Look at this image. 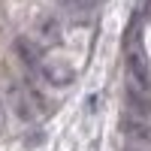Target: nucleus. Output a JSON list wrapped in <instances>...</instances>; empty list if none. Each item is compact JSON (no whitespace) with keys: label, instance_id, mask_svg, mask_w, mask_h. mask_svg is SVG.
<instances>
[{"label":"nucleus","instance_id":"39448f33","mask_svg":"<svg viewBox=\"0 0 151 151\" xmlns=\"http://www.w3.org/2000/svg\"><path fill=\"white\" fill-rule=\"evenodd\" d=\"M40 73H42V79L45 82H52L58 88H64L73 82V70L70 67H55V64H40Z\"/></svg>","mask_w":151,"mask_h":151},{"label":"nucleus","instance_id":"0eeeda50","mask_svg":"<svg viewBox=\"0 0 151 151\" xmlns=\"http://www.w3.org/2000/svg\"><path fill=\"white\" fill-rule=\"evenodd\" d=\"M94 3L97 0H67V6L73 12H88V9H94Z\"/></svg>","mask_w":151,"mask_h":151},{"label":"nucleus","instance_id":"f03ea898","mask_svg":"<svg viewBox=\"0 0 151 151\" xmlns=\"http://www.w3.org/2000/svg\"><path fill=\"white\" fill-rule=\"evenodd\" d=\"M124 100H127V115H136V118H145L151 121V97L148 91H142L139 85H127V94H124Z\"/></svg>","mask_w":151,"mask_h":151},{"label":"nucleus","instance_id":"423d86ee","mask_svg":"<svg viewBox=\"0 0 151 151\" xmlns=\"http://www.w3.org/2000/svg\"><path fill=\"white\" fill-rule=\"evenodd\" d=\"M42 33H45V40H52V42H60V24L55 18H48L42 24Z\"/></svg>","mask_w":151,"mask_h":151},{"label":"nucleus","instance_id":"f257e3e1","mask_svg":"<svg viewBox=\"0 0 151 151\" xmlns=\"http://www.w3.org/2000/svg\"><path fill=\"white\" fill-rule=\"evenodd\" d=\"M127 70L133 85H139L142 91H151V70H148V58L139 52V45H133L127 52Z\"/></svg>","mask_w":151,"mask_h":151},{"label":"nucleus","instance_id":"7ed1b4c3","mask_svg":"<svg viewBox=\"0 0 151 151\" xmlns=\"http://www.w3.org/2000/svg\"><path fill=\"white\" fill-rule=\"evenodd\" d=\"M121 130L133 142H151V121H145V118H136V115L124 112L121 115Z\"/></svg>","mask_w":151,"mask_h":151},{"label":"nucleus","instance_id":"20e7f679","mask_svg":"<svg viewBox=\"0 0 151 151\" xmlns=\"http://www.w3.org/2000/svg\"><path fill=\"white\" fill-rule=\"evenodd\" d=\"M15 52H18V58H21L30 70H40V64H42V48L36 45V42L18 36V40H15Z\"/></svg>","mask_w":151,"mask_h":151}]
</instances>
